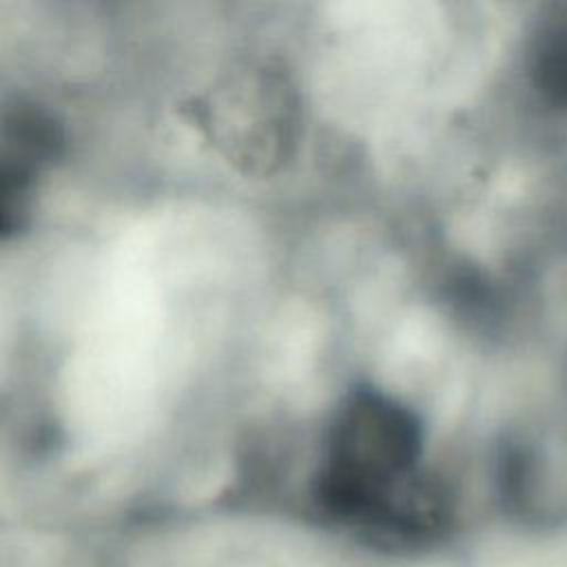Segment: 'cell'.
I'll return each instance as SVG.
<instances>
[{"label": "cell", "mask_w": 567, "mask_h": 567, "mask_svg": "<svg viewBox=\"0 0 567 567\" xmlns=\"http://www.w3.org/2000/svg\"><path fill=\"white\" fill-rule=\"evenodd\" d=\"M525 69L545 102L567 106V9L538 18L527 40Z\"/></svg>", "instance_id": "cell-1"}]
</instances>
